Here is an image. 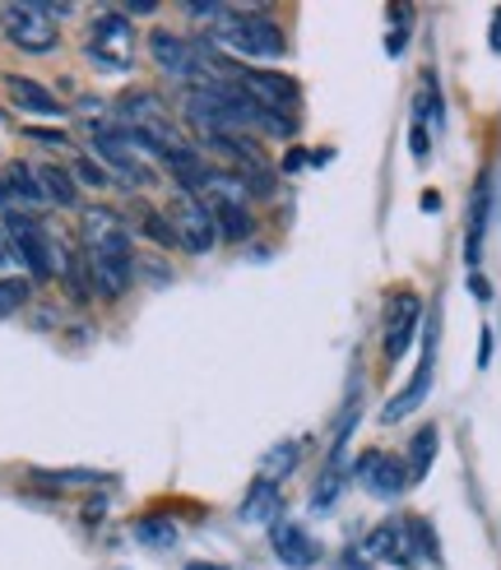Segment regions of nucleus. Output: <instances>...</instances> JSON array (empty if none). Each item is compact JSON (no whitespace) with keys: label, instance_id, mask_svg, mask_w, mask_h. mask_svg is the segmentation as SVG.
I'll use <instances>...</instances> for the list:
<instances>
[{"label":"nucleus","instance_id":"1","mask_svg":"<svg viewBox=\"0 0 501 570\" xmlns=\"http://www.w3.org/2000/svg\"><path fill=\"white\" fill-rule=\"evenodd\" d=\"M84 265H89V283L98 297H121L135 278V255H130V233L111 209H89L84 214Z\"/></svg>","mask_w":501,"mask_h":570},{"label":"nucleus","instance_id":"2","mask_svg":"<svg viewBox=\"0 0 501 570\" xmlns=\"http://www.w3.org/2000/svg\"><path fill=\"white\" fill-rule=\"evenodd\" d=\"M209 33L218 38V42H228V47H237L242 56H284V33H278V23L274 19H265V14H256V10H233V6H223V14L214 19V28Z\"/></svg>","mask_w":501,"mask_h":570},{"label":"nucleus","instance_id":"3","mask_svg":"<svg viewBox=\"0 0 501 570\" xmlns=\"http://www.w3.org/2000/svg\"><path fill=\"white\" fill-rule=\"evenodd\" d=\"M0 23H6V38L28 56H42V51H51L56 42H61V28H56V19L47 14L42 0H28V6H0Z\"/></svg>","mask_w":501,"mask_h":570},{"label":"nucleus","instance_id":"4","mask_svg":"<svg viewBox=\"0 0 501 570\" xmlns=\"http://www.w3.org/2000/svg\"><path fill=\"white\" fill-rule=\"evenodd\" d=\"M89 56H94L98 70H111V75L130 70V61H135V28H130V19L117 14V10L98 14L94 28H89Z\"/></svg>","mask_w":501,"mask_h":570},{"label":"nucleus","instance_id":"5","mask_svg":"<svg viewBox=\"0 0 501 570\" xmlns=\"http://www.w3.org/2000/svg\"><path fill=\"white\" fill-rule=\"evenodd\" d=\"M167 227H173L177 246L190 250V255H205V250H214V242H218L214 214H209L190 190H177V195H173V205H167Z\"/></svg>","mask_w":501,"mask_h":570},{"label":"nucleus","instance_id":"6","mask_svg":"<svg viewBox=\"0 0 501 570\" xmlns=\"http://www.w3.org/2000/svg\"><path fill=\"white\" fill-rule=\"evenodd\" d=\"M94 154L102 158L107 173L126 177L130 186H145V181H154L149 163L139 158V145L130 139V130H126V126H94Z\"/></svg>","mask_w":501,"mask_h":570},{"label":"nucleus","instance_id":"7","mask_svg":"<svg viewBox=\"0 0 501 570\" xmlns=\"http://www.w3.org/2000/svg\"><path fill=\"white\" fill-rule=\"evenodd\" d=\"M6 227H10V250L28 265V278H51L56 274V255H51V237L38 227V218L23 214V209H10Z\"/></svg>","mask_w":501,"mask_h":570},{"label":"nucleus","instance_id":"8","mask_svg":"<svg viewBox=\"0 0 501 570\" xmlns=\"http://www.w3.org/2000/svg\"><path fill=\"white\" fill-rule=\"evenodd\" d=\"M357 482L367 488L372 497L381 501H395L404 488H409V460H395V454H385V450H367V454H357V464H353Z\"/></svg>","mask_w":501,"mask_h":570},{"label":"nucleus","instance_id":"9","mask_svg":"<svg viewBox=\"0 0 501 570\" xmlns=\"http://www.w3.org/2000/svg\"><path fill=\"white\" fill-rule=\"evenodd\" d=\"M149 56L158 61L163 75H173L181 83H190V89H200L205 75H200V61H195V42L177 38V33H167V28H158V33L149 38Z\"/></svg>","mask_w":501,"mask_h":570},{"label":"nucleus","instance_id":"10","mask_svg":"<svg viewBox=\"0 0 501 570\" xmlns=\"http://www.w3.org/2000/svg\"><path fill=\"white\" fill-rule=\"evenodd\" d=\"M418 325H423V302H418V293L390 297V311H385V362H400L409 353Z\"/></svg>","mask_w":501,"mask_h":570},{"label":"nucleus","instance_id":"11","mask_svg":"<svg viewBox=\"0 0 501 570\" xmlns=\"http://www.w3.org/2000/svg\"><path fill=\"white\" fill-rule=\"evenodd\" d=\"M237 83H242V94H250V102H261L265 111H278V117H288L302 98L297 83L288 75H274V70H242Z\"/></svg>","mask_w":501,"mask_h":570},{"label":"nucleus","instance_id":"12","mask_svg":"<svg viewBox=\"0 0 501 570\" xmlns=\"http://www.w3.org/2000/svg\"><path fill=\"white\" fill-rule=\"evenodd\" d=\"M432 366H436V321H428V334H423V362H418V376L390 399L385 404V422H400V417H409L418 404L428 399V390H432Z\"/></svg>","mask_w":501,"mask_h":570},{"label":"nucleus","instance_id":"13","mask_svg":"<svg viewBox=\"0 0 501 570\" xmlns=\"http://www.w3.org/2000/svg\"><path fill=\"white\" fill-rule=\"evenodd\" d=\"M362 557L367 561H390V566H400V570H413L418 552L409 543V524L404 520H385L367 533V543H362Z\"/></svg>","mask_w":501,"mask_h":570},{"label":"nucleus","instance_id":"14","mask_svg":"<svg viewBox=\"0 0 501 570\" xmlns=\"http://www.w3.org/2000/svg\"><path fill=\"white\" fill-rule=\"evenodd\" d=\"M274 557L284 561L288 570H312V566L321 561V548H316V538L306 533L302 524L278 520V524H274Z\"/></svg>","mask_w":501,"mask_h":570},{"label":"nucleus","instance_id":"15","mask_svg":"<svg viewBox=\"0 0 501 570\" xmlns=\"http://www.w3.org/2000/svg\"><path fill=\"white\" fill-rule=\"evenodd\" d=\"M488 218H492V177L483 173L479 190H473V199H469V233H464V261H469V269H479V261H483Z\"/></svg>","mask_w":501,"mask_h":570},{"label":"nucleus","instance_id":"16","mask_svg":"<svg viewBox=\"0 0 501 570\" xmlns=\"http://www.w3.org/2000/svg\"><path fill=\"white\" fill-rule=\"evenodd\" d=\"M6 94L14 98L19 111L28 117H66V107L51 98V89H42L38 79H23V75H6Z\"/></svg>","mask_w":501,"mask_h":570},{"label":"nucleus","instance_id":"17","mask_svg":"<svg viewBox=\"0 0 501 570\" xmlns=\"http://www.w3.org/2000/svg\"><path fill=\"white\" fill-rule=\"evenodd\" d=\"M278 510H284V492L274 488V482L256 478L250 482V492L242 497V524H278Z\"/></svg>","mask_w":501,"mask_h":570},{"label":"nucleus","instance_id":"18","mask_svg":"<svg viewBox=\"0 0 501 570\" xmlns=\"http://www.w3.org/2000/svg\"><path fill=\"white\" fill-rule=\"evenodd\" d=\"M0 181H6V195H10L14 209H42V205H47V190H42L38 173H33L28 163H10Z\"/></svg>","mask_w":501,"mask_h":570},{"label":"nucleus","instance_id":"19","mask_svg":"<svg viewBox=\"0 0 501 570\" xmlns=\"http://www.w3.org/2000/svg\"><path fill=\"white\" fill-rule=\"evenodd\" d=\"M297 460H302V441H278V445H269V450H265V460H261V478L278 488V478H288V473L297 469Z\"/></svg>","mask_w":501,"mask_h":570},{"label":"nucleus","instance_id":"20","mask_svg":"<svg viewBox=\"0 0 501 570\" xmlns=\"http://www.w3.org/2000/svg\"><path fill=\"white\" fill-rule=\"evenodd\" d=\"M436 445H441L436 426H423V432L413 436V445H409V478H413V482L428 478V469H432V460H436Z\"/></svg>","mask_w":501,"mask_h":570},{"label":"nucleus","instance_id":"21","mask_svg":"<svg viewBox=\"0 0 501 570\" xmlns=\"http://www.w3.org/2000/svg\"><path fill=\"white\" fill-rule=\"evenodd\" d=\"M139 543L145 548H158V552H167V548H177V524L173 520H135V529H130Z\"/></svg>","mask_w":501,"mask_h":570},{"label":"nucleus","instance_id":"22","mask_svg":"<svg viewBox=\"0 0 501 570\" xmlns=\"http://www.w3.org/2000/svg\"><path fill=\"white\" fill-rule=\"evenodd\" d=\"M38 181L47 190V205H75V181L66 167H38Z\"/></svg>","mask_w":501,"mask_h":570},{"label":"nucleus","instance_id":"23","mask_svg":"<svg viewBox=\"0 0 501 570\" xmlns=\"http://www.w3.org/2000/svg\"><path fill=\"white\" fill-rule=\"evenodd\" d=\"M409 524V543L418 557H428V561H441V543H436V529L428 520H404Z\"/></svg>","mask_w":501,"mask_h":570},{"label":"nucleus","instance_id":"24","mask_svg":"<svg viewBox=\"0 0 501 570\" xmlns=\"http://www.w3.org/2000/svg\"><path fill=\"white\" fill-rule=\"evenodd\" d=\"M28 293H33L28 278H0V316H14V311L28 302Z\"/></svg>","mask_w":501,"mask_h":570},{"label":"nucleus","instance_id":"25","mask_svg":"<svg viewBox=\"0 0 501 570\" xmlns=\"http://www.w3.org/2000/svg\"><path fill=\"white\" fill-rule=\"evenodd\" d=\"M75 173H79L84 186H98V190L111 186V173H107V167H98L94 158H79V163H75Z\"/></svg>","mask_w":501,"mask_h":570},{"label":"nucleus","instance_id":"26","mask_svg":"<svg viewBox=\"0 0 501 570\" xmlns=\"http://www.w3.org/2000/svg\"><path fill=\"white\" fill-rule=\"evenodd\" d=\"M47 482H56V488H98L107 478L102 473H47Z\"/></svg>","mask_w":501,"mask_h":570},{"label":"nucleus","instance_id":"27","mask_svg":"<svg viewBox=\"0 0 501 570\" xmlns=\"http://www.w3.org/2000/svg\"><path fill=\"white\" fill-rule=\"evenodd\" d=\"M428 135H432V130H428L423 121H413V126H409V149H413V158H418V163H423V158H428V149H432V139H428Z\"/></svg>","mask_w":501,"mask_h":570},{"label":"nucleus","instance_id":"28","mask_svg":"<svg viewBox=\"0 0 501 570\" xmlns=\"http://www.w3.org/2000/svg\"><path fill=\"white\" fill-rule=\"evenodd\" d=\"M340 570H372V561H367V557H362L357 548H348V552L340 557Z\"/></svg>","mask_w":501,"mask_h":570},{"label":"nucleus","instance_id":"29","mask_svg":"<svg viewBox=\"0 0 501 570\" xmlns=\"http://www.w3.org/2000/svg\"><path fill=\"white\" fill-rule=\"evenodd\" d=\"M469 288H473V297H479V302H492V288H488V278H483V274H473V278H469Z\"/></svg>","mask_w":501,"mask_h":570},{"label":"nucleus","instance_id":"30","mask_svg":"<svg viewBox=\"0 0 501 570\" xmlns=\"http://www.w3.org/2000/svg\"><path fill=\"white\" fill-rule=\"evenodd\" d=\"M492 362V330H483V338H479V366H488Z\"/></svg>","mask_w":501,"mask_h":570},{"label":"nucleus","instance_id":"31","mask_svg":"<svg viewBox=\"0 0 501 570\" xmlns=\"http://www.w3.org/2000/svg\"><path fill=\"white\" fill-rule=\"evenodd\" d=\"M488 47H492V51H501V10L492 14V38H488Z\"/></svg>","mask_w":501,"mask_h":570},{"label":"nucleus","instance_id":"32","mask_svg":"<svg viewBox=\"0 0 501 570\" xmlns=\"http://www.w3.org/2000/svg\"><path fill=\"white\" fill-rule=\"evenodd\" d=\"M284 167H288V173H297V167H306V154H288V163H284Z\"/></svg>","mask_w":501,"mask_h":570},{"label":"nucleus","instance_id":"33","mask_svg":"<svg viewBox=\"0 0 501 570\" xmlns=\"http://www.w3.org/2000/svg\"><path fill=\"white\" fill-rule=\"evenodd\" d=\"M6 261H10V237L0 233V265H6Z\"/></svg>","mask_w":501,"mask_h":570},{"label":"nucleus","instance_id":"34","mask_svg":"<svg viewBox=\"0 0 501 570\" xmlns=\"http://www.w3.org/2000/svg\"><path fill=\"white\" fill-rule=\"evenodd\" d=\"M186 570H228V566H209V561H190Z\"/></svg>","mask_w":501,"mask_h":570}]
</instances>
